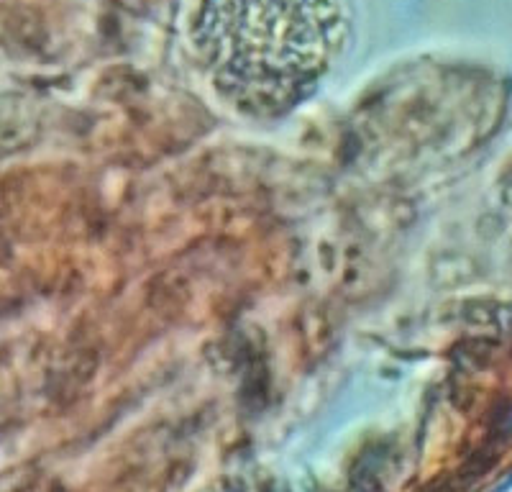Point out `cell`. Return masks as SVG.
Segmentation results:
<instances>
[{"mask_svg": "<svg viewBox=\"0 0 512 492\" xmlns=\"http://www.w3.org/2000/svg\"><path fill=\"white\" fill-rule=\"evenodd\" d=\"M346 0H195L192 57L228 106L274 118L308 100L344 54Z\"/></svg>", "mask_w": 512, "mask_h": 492, "instance_id": "cell-1", "label": "cell"}]
</instances>
